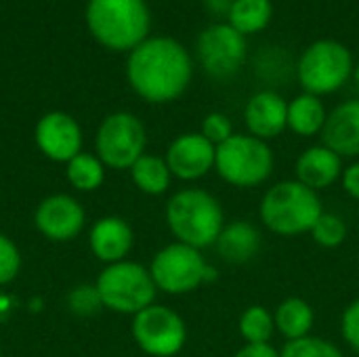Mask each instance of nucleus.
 <instances>
[{
	"instance_id": "nucleus-30",
	"label": "nucleus",
	"mask_w": 359,
	"mask_h": 357,
	"mask_svg": "<svg viewBox=\"0 0 359 357\" xmlns=\"http://www.w3.org/2000/svg\"><path fill=\"white\" fill-rule=\"evenodd\" d=\"M21 269V255L15 242L0 234V286L13 282Z\"/></svg>"
},
{
	"instance_id": "nucleus-27",
	"label": "nucleus",
	"mask_w": 359,
	"mask_h": 357,
	"mask_svg": "<svg viewBox=\"0 0 359 357\" xmlns=\"http://www.w3.org/2000/svg\"><path fill=\"white\" fill-rule=\"evenodd\" d=\"M280 357H345V353L332 341L309 335L305 339L286 341L280 349Z\"/></svg>"
},
{
	"instance_id": "nucleus-18",
	"label": "nucleus",
	"mask_w": 359,
	"mask_h": 357,
	"mask_svg": "<svg viewBox=\"0 0 359 357\" xmlns=\"http://www.w3.org/2000/svg\"><path fill=\"white\" fill-rule=\"evenodd\" d=\"M88 242L93 255L99 261L111 265L126 261L135 244V234L122 217H103L93 225Z\"/></svg>"
},
{
	"instance_id": "nucleus-10",
	"label": "nucleus",
	"mask_w": 359,
	"mask_h": 357,
	"mask_svg": "<svg viewBox=\"0 0 359 357\" xmlns=\"http://www.w3.org/2000/svg\"><path fill=\"white\" fill-rule=\"evenodd\" d=\"M133 339L143 353L151 357H175L187 343L185 320L166 305H149L133 316Z\"/></svg>"
},
{
	"instance_id": "nucleus-4",
	"label": "nucleus",
	"mask_w": 359,
	"mask_h": 357,
	"mask_svg": "<svg viewBox=\"0 0 359 357\" xmlns=\"http://www.w3.org/2000/svg\"><path fill=\"white\" fill-rule=\"evenodd\" d=\"M84 17L93 38L116 53H130L149 38L151 13L145 0H88Z\"/></svg>"
},
{
	"instance_id": "nucleus-7",
	"label": "nucleus",
	"mask_w": 359,
	"mask_h": 357,
	"mask_svg": "<svg viewBox=\"0 0 359 357\" xmlns=\"http://www.w3.org/2000/svg\"><path fill=\"white\" fill-rule=\"evenodd\" d=\"M353 55L343 42L322 38L311 42L299 57L297 78L303 93L324 97L341 90L353 76Z\"/></svg>"
},
{
	"instance_id": "nucleus-16",
	"label": "nucleus",
	"mask_w": 359,
	"mask_h": 357,
	"mask_svg": "<svg viewBox=\"0 0 359 357\" xmlns=\"http://www.w3.org/2000/svg\"><path fill=\"white\" fill-rule=\"evenodd\" d=\"M343 168V158L324 143H320L299 154L294 162V179L320 194L341 181Z\"/></svg>"
},
{
	"instance_id": "nucleus-28",
	"label": "nucleus",
	"mask_w": 359,
	"mask_h": 357,
	"mask_svg": "<svg viewBox=\"0 0 359 357\" xmlns=\"http://www.w3.org/2000/svg\"><path fill=\"white\" fill-rule=\"evenodd\" d=\"M200 133H202L215 147L223 145L227 139H231V137L236 135L231 118H229L227 114H223V112H210V114H206L204 120H202Z\"/></svg>"
},
{
	"instance_id": "nucleus-11",
	"label": "nucleus",
	"mask_w": 359,
	"mask_h": 357,
	"mask_svg": "<svg viewBox=\"0 0 359 357\" xmlns=\"http://www.w3.org/2000/svg\"><path fill=\"white\" fill-rule=\"evenodd\" d=\"M198 61L204 72L217 80L231 78L240 72L246 61L248 44L246 36L233 29L227 21L206 27L196 42Z\"/></svg>"
},
{
	"instance_id": "nucleus-29",
	"label": "nucleus",
	"mask_w": 359,
	"mask_h": 357,
	"mask_svg": "<svg viewBox=\"0 0 359 357\" xmlns=\"http://www.w3.org/2000/svg\"><path fill=\"white\" fill-rule=\"evenodd\" d=\"M67 305L76 316H93L103 307L101 297L97 292V286H76L67 295Z\"/></svg>"
},
{
	"instance_id": "nucleus-23",
	"label": "nucleus",
	"mask_w": 359,
	"mask_h": 357,
	"mask_svg": "<svg viewBox=\"0 0 359 357\" xmlns=\"http://www.w3.org/2000/svg\"><path fill=\"white\" fill-rule=\"evenodd\" d=\"M273 19V2L271 0H233L227 23L238 29L242 36L263 32Z\"/></svg>"
},
{
	"instance_id": "nucleus-34",
	"label": "nucleus",
	"mask_w": 359,
	"mask_h": 357,
	"mask_svg": "<svg viewBox=\"0 0 359 357\" xmlns=\"http://www.w3.org/2000/svg\"><path fill=\"white\" fill-rule=\"evenodd\" d=\"M204 4H206V8H208L210 13L227 17V13H229L233 0H204Z\"/></svg>"
},
{
	"instance_id": "nucleus-22",
	"label": "nucleus",
	"mask_w": 359,
	"mask_h": 357,
	"mask_svg": "<svg viewBox=\"0 0 359 357\" xmlns=\"http://www.w3.org/2000/svg\"><path fill=\"white\" fill-rule=\"evenodd\" d=\"M130 177L135 187L145 196H162L170 189L172 183V175L166 160L154 154H143L130 166Z\"/></svg>"
},
{
	"instance_id": "nucleus-15",
	"label": "nucleus",
	"mask_w": 359,
	"mask_h": 357,
	"mask_svg": "<svg viewBox=\"0 0 359 357\" xmlns=\"http://www.w3.org/2000/svg\"><path fill=\"white\" fill-rule=\"evenodd\" d=\"M246 133L261 139L273 141L288 130V101L276 90H259L244 105Z\"/></svg>"
},
{
	"instance_id": "nucleus-24",
	"label": "nucleus",
	"mask_w": 359,
	"mask_h": 357,
	"mask_svg": "<svg viewBox=\"0 0 359 357\" xmlns=\"http://www.w3.org/2000/svg\"><path fill=\"white\" fill-rule=\"evenodd\" d=\"M238 332L244 339V343H250V345L271 343V339L276 335L273 311H269L265 305H248L240 314Z\"/></svg>"
},
{
	"instance_id": "nucleus-2",
	"label": "nucleus",
	"mask_w": 359,
	"mask_h": 357,
	"mask_svg": "<svg viewBox=\"0 0 359 357\" xmlns=\"http://www.w3.org/2000/svg\"><path fill=\"white\" fill-rule=\"evenodd\" d=\"M166 225L175 242L198 250L215 246L225 227V210L215 194L202 187H183L166 202Z\"/></svg>"
},
{
	"instance_id": "nucleus-8",
	"label": "nucleus",
	"mask_w": 359,
	"mask_h": 357,
	"mask_svg": "<svg viewBox=\"0 0 359 357\" xmlns=\"http://www.w3.org/2000/svg\"><path fill=\"white\" fill-rule=\"evenodd\" d=\"M97 292L105 309L137 316L156 303L158 288L151 280L149 267L135 261H120L107 265L97 278Z\"/></svg>"
},
{
	"instance_id": "nucleus-9",
	"label": "nucleus",
	"mask_w": 359,
	"mask_h": 357,
	"mask_svg": "<svg viewBox=\"0 0 359 357\" xmlns=\"http://www.w3.org/2000/svg\"><path fill=\"white\" fill-rule=\"evenodd\" d=\"M147 133L143 122L130 112L109 114L95 137L97 158L103 166L116 170H130V166L145 154Z\"/></svg>"
},
{
	"instance_id": "nucleus-20",
	"label": "nucleus",
	"mask_w": 359,
	"mask_h": 357,
	"mask_svg": "<svg viewBox=\"0 0 359 357\" xmlns=\"http://www.w3.org/2000/svg\"><path fill=\"white\" fill-rule=\"evenodd\" d=\"M276 332L284 341H297L311 335L316 326V311L303 297H286L273 311Z\"/></svg>"
},
{
	"instance_id": "nucleus-33",
	"label": "nucleus",
	"mask_w": 359,
	"mask_h": 357,
	"mask_svg": "<svg viewBox=\"0 0 359 357\" xmlns=\"http://www.w3.org/2000/svg\"><path fill=\"white\" fill-rule=\"evenodd\" d=\"M233 357H280V349H276L271 343H265V345L244 343V347H240Z\"/></svg>"
},
{
	"instance_id": "nucleus-32",
	"label": "nucleus",
	"mask_w": 359,
	"mask_h": 357,
	"mask_svg": "<svg viewBox=\"0 0 359 357\" xmlns=\"http://www.w3.org/2000/svg\"><path fill=\"white\" fill-rule=\"evenodd\" d=\"M341 185L345 189V194L359 202V160L351 162L349 166L343 168V175H341Z\"/></svg>"
},
{
	"instance_id": "nucleus-3",
	"label": "nucleus",
	"mask_w": 359,
	"mask_h": 357,
	"mask_svg": "<svg viewBox=\"0 0 359 357\" xmlns=\"http://www.w3.org/2000/svg\"><path fill=\"white\" fill-rule=\"evenodd\" d=\"M322 213L324 204L320 194L297 179L278 181L263 194L259 204L261 223L280 238H299L309 234Z\"/></svg>"
},
{
	"instance_id": "nucleus-17",
	"label": "nucleus",
	"mask_w": 359,
	"mask_h": 357,
	"mask_svg": "<svg viewBox=\"0 0 359 357\" xmlns=\"http://www.w3.org/2000/svg\"><path fill=\"white\" fill-rule=\"evenodd\" d=\"M322 143L343 160L359 158V99H347L328 112Z\"/></svg>"
},
{
	"instance_id": "nucleus-26",
	"label": "nucleus",
	"mask_w": 359,
	"mask_h": 357,
	"mask_svg": "<svg viewBox=\"0 0 359 357\" xmlns=\"http://www.w3.org/2000/svg\"><path fill=\"white\" fill-rule=\"evenodd\" d=\"M347 234H349V227H347L345 219L341 215L328 213V210L322 213V217L316 221L313 229L309 231L311 240L320 248H326V250H334V248L343 246L347 240Z\"/></svg>"
},
{
	"instance_id": "nucleus-13",
	"label": "nucleus",
	"mask_w": 359,
	"mask_h": 357,
	"mask_svg": "<svg viewBox=\"0 0 359 357\" xmlns=\"http://www.w3.org/2000/svg\"><path fill=\"white\" fill-rule=\"evenodd\" d=\"M36 145L53 162H69L82 151V128L65 112H48L36 124Z\"/></svg>"
},
{
	"instance_id": "nucleus-31",
	"label": "nucleus",
	"mask_w": 359,
	"mask_h": 357,
	"mask_svg": "<svg viewBox=\"0 0 359 357\" xmlns=\"http://www.w3.org/2000/svg\"><path fill=\"white\" fill-rule=\"evenodd\" d=\"M341 335L347 347L359 353V297L345 307L341 316Z\"/></svg>"
},
{
	"instance_id": "nucleus-5",
	"label": "nucleus",
	"mask_w": 359,
	"mask_h": 357,
	"mask_svg": "<svg viewBox=\"0 0 359 357\" xmlns=\"http://www.w3.org/2000/svg\"><path fill=\"white\" fill-rule=\"evenodd\" d=\"M273 170L276 154L271 145L248 133H236L217 147L215 173L236 189H255L267 183Z\"/></svg>"
},
{
	"instance_id": "nucleus-21",
	"label": "nucleus",
	"mask_w": 359,
	"mask_h": 357,
	"mask_svg": "<svg viewBox=\"0 0 359 357\" xmlns=\"http://www.w3.org/2000/svg\"><path fill=\"white\" fill-rule=\"evenodd\" d=\"M328 120V109L322 97L301 93L292 101H288V130L297 137H318L322 135Z\"/></svg>"
},
{
	"instance_id": "nucleus-19",
	"label": "nucleus",
	"mask_w": 359,
	"mask_h": 357,
	"mask_svg": "<svg viewBox=\"0 0 359 357\" xmlns=\"http://www.w3.org/2000/svg\"><path fill=\"white\" fill-rule=\"evenodd\" d=\"M261 246H263L261 229L246 219H236L225 223L223 231L215 242L217 255L231 265H242L252 261L259 255Z\"/></svg>"
},
{
	"instance_id": "nucleus-25",
	"label": "nucleus",
	"mask_w": 359,
	"mask_h": 357,
	"mask_svg": "<svg viewBox=\"0 0 359 357\" xmlns=\"http://www.w3.org/2000/svg\"><path fill=\"white\" fill-rule=\"evenodd\" d=\"M65 175L72 187H76L78 191H95L105 181V166L97 156L80 151L67 162Z\"/></svg>"
},
{
	"instance_id": "nucleus-1",
	"label": "nucleus",
	"mask_w": 359,
	"mask_h": 357,
	"mask_svg": "<svg viewBox=\"0 0 359 357\" xmlns=\"http://www.w3.org/2000/svg\"><path fill=\"white\" fill-rule=\"evenodd\" d=\"M194 61L189 50L170 36H149L126 59V80L147 103L177 101L191 84Z\"/></svg>"
},
{
	"instance_id": "nucleus-35",
	"label": "nucleus",
	"mask_w": 359,
	"mask_h": 357,
	"mask_svg": "<svg viewBox=\"0 0 359 357\" xmlns=\"http://www.w3.org/2000/svg\"><path fill=\"white\" fill-rule=\"evenodd\" d=\"M353 78H355V84L359 86V63L353 67Z\"/></svg>"
},
{
	"instance_id": "nucleus-14",
	"label": "nucleus",
	"mask_w": 359,
	"mask_h": 357,
	"mask_svg": "<svg viewBox=\"0 0 359 357\" xmlns=\"http://www.w3.org/2000/svg\"><path fill=\"white\" fill-rule=\"evenodd\" d=\"M84 208L65 194H55L44 198L34 215V223L38 231L53 242L74 240L84 227Z\"/></svg>"
},
{
	"instance_id": "nucleus-6",
	"label": "nucleus",
	"mask_w": 359,
	"mask_h": 357,
	"mask_svg": "<svg viewBox=\"0 0 359 357\" xmlns=\"http://www.w3.org/2000/svg\"><path fill=\"white\" fill-rule=\"evenodd\" d=\"M149 274L156 288L172 297L196 292L200 286L219 278V271L206 261L202 250L181 242L160 248L151 259Z\"/></svg>"
},
{
	"instance_id": "nucleus-12",
	"label": "nucleus",
	"mask_w": 359,
	"mask_h": 357,
	"mask_svg": "<svg viewBox=\"0 0 359 357\" xmlns=\"http://www.w3.org/2000/svg\"><path fill=\"white\" fill-rule=\"evenodd\" d=\"M172 179L194 183L215 170L217 147L198 130L175 137L164 156Z\"/></svg>"
}]
</instances>
